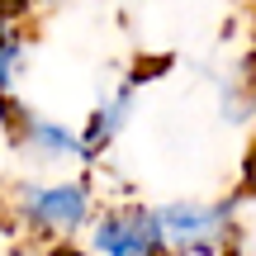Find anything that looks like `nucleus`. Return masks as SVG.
Here are the masks:
<instances>
[{"label": "nucleus", "instance_id": "1", "mask_svg": "<svg viewBox=\"0 0 256 256\" xmlns=\"http://www.w3.org/2000/svg\"><path fill=\"white\" fill-rule=\"evenodd\" d=\"M5 214L14 232L38 247H72L86 238L90 218L100 214L95 180L86 171H24L5 190Z\"/></svg>", "mask_w": 256, "mask_h": 256}, {"label": "nucleus", "instance_id": "2", "mask_svg": "<svg viewBox=\"0 0 256 256\" xmlns=\"http://www.w3.org/2000/svg\"><path fill=\"white\" fill-rule=\"evenodd\" d=\"M0 119L10 128V142H14L19 162L28 171H90V152H86L81 124H66L48 110H34V104L14 100L10 110H0Z\"/></svg>", "mask_w": 256, "mask_h": 256}, {"label": "nucleus", "instance_id": "3", "mask_svg": "<svg viewBox=\"0 0 256 256\" xmlns=\"http://www.w3.org/2000/svg\"><path fill=\"white\" fill-rule=\"evenodd\" d=\"M152 214L166 256H218L238 238V200H162Z\"/></svg>", "mask_w": 256, "mask_h": 256}, {"label": "nucleus", "instance_id": "4", "mask_svg": "<svg viewBox=\"0 0 256 256\" xmlns=\"http://www.w3.org/2000/svg\"><path fill=\"white\" fill-rule=\"evenodd\" d=\"M81 242L86 256H166L152 204H100Z\"/></svg>", "mask_w": 256, "mask_h": 256}, {"label": "nucleus", "instance_id": "5", "mask_svg": "<svg viewBox=\"0 0 256 256\" xmlns=\"http://www.w3.org/2000/svg\"><path fill=\"white\" fill-rule=\"evenodd\" d=\"M138 104H142V76H119L114 86H104L95 95L90 114L81 124V138H86V152H90V166L104 162V156L119 147V138L128 133Z\"/></svg>", "mask_w": 256, "mask_h": 256}, {"label": "nucleus", "instance_id": "6", "mask_svg": "<svg viewBox=\"0 0 256 256\" xmlns=\"http://www.w3.org/2000/svg\"><path fill=\"white\" fill-rule=\"evenodd\" d=\"M28 57H34V38L19 24V14H0V110L19 100V86L28 76Z\"/></svg>", "mask_w": 256, "mask_h": 256}, {"label": "nucleus", "instance_id": "7", "mask_svg": "<svg viewBox=\"0 0 256 256\" xmlns=\"http://www.w3.org/2000/svg\"><path fill=\"white\" fill-rule=\"evenodd\" d=\"M52 252H66V247H38V242H0V256H52Z\"/></svg>", "mask_w": 256, "mask_h": 256}, {"label": "nucleus", "instance_id": "8", "mask_svg": "<svg viewBox=\"0 0 256 256\" xmlns=\"http://www.w3.org/2000/svg\"><path fill=\"white\" fill-rule=\"evenodd\" d=\"M24 5H28V0H0V14H19Z\"/></svg>", "mask_w": 256, "mask_h": 256}]
</instances>
